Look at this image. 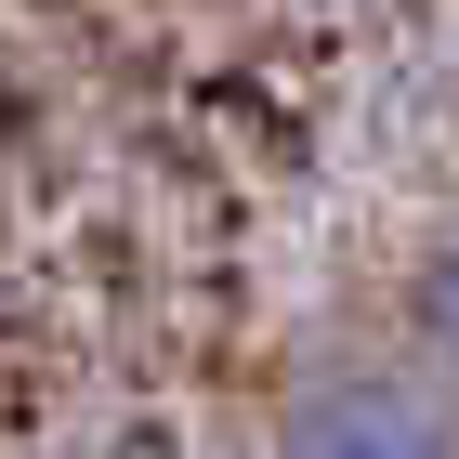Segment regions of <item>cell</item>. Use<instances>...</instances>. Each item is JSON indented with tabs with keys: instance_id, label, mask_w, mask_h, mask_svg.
<instances>
[{
	"instance_id": "obj_1",
	"label": "cell",
	"mask_w": 459,
	"mask_h": 459,
	"mask_svg": "<svg viewBox=\"0 0 459 459\" xmlns=\"http://www.w3.org/2000/svg\"><path fill=\"white\" fill-rule=\"evenodd\" d=\"M276 459H459V420L420 381H394V368H342V381L289 394Z\"/></svg>"
},
{
	"instance_id": "obj_2",
	"label": "cell",
	"mask_w": 459,
	"mask_h": 459,
	"mask_svg": "<svg viewBox=\"0 0 459 459\" xmlns=\"http://www.w3.org/2000/svg\"><path fill=\"white\" fill-rule=\"evenodd\" d=\"M407 342H420V368L459 394V237L420 249V276H407Z\"/></svg>"
}]
</instances>
